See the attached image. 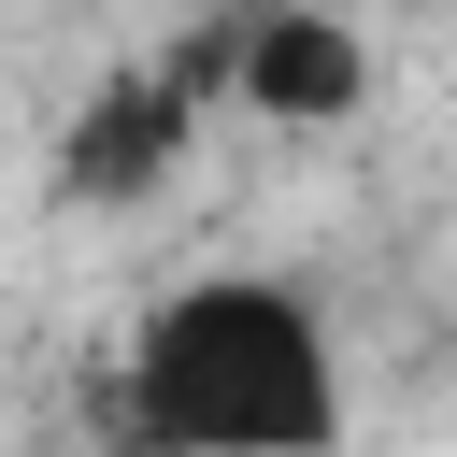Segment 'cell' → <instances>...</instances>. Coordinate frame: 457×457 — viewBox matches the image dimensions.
I'll return each mask as SVG.
<instances>
[{"label":"cell","mask_w":457,"mask_h":457,"mask_svg":"<svg viewBox=\"0 0 457 457\" xmlns=\"http://www.w3.org/2000/svg\"><path fill=\"white\" fill-rule=\"evenodd\" d=\"M114 428L171 457H328L343 443V343L286 271H186L114 371Z\"/></svg>","instance_id":"1"},{"label":"cell","mask_w":457,"mask_h":457,"mask_svg":"<svg viewBox=\"0 0 457 457\" xmlns=\"http://www.w3.org/2000/svg\"><path fill=\"white\" fill-rule=\"evenodd\" d=\"M228 86H243V114H271V129H328V114L371 100V43H357L343 14H314V0H271V14L228 43Z\"/></svg>","instance_id":"2"},{"label":"cell","mask_w":457,"mask_h":457,"mask_svg":"<svg viewBox=\"0 0 457 457\" xmlns=\"http://www.w3.org/2000/svg\"><path fill=\"white\" fill-rule=\"evenodd\" d=\"M171 157H186V86H171V71H114V86L71 114L57 186H71V200H143Z\"/></svg>","instance_id":"3"},{"label":"cell","mask_w":457,"mask_h":457,"mask_svg":"<svg viewBox=\"0 0 457 457\" xmlns=\"http://www.w3.org/2000/svg\"><path fill=\"white\" fill-rule=\"evenodd\" d=\"M100 457H171V443H143V428H114V443H100Z\"/></svg>","instance_id":"4"}]
</instances>
